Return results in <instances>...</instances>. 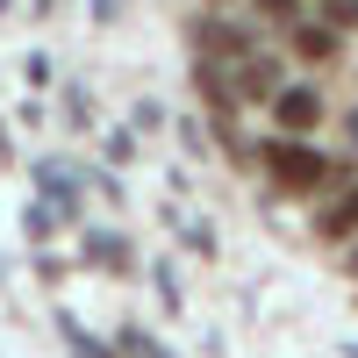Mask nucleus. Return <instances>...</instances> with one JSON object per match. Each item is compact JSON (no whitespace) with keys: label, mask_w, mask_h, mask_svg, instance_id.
Returning a JSON list of instances; mask_svg holds the SVG:
<instances>
[{"label":"nucleus","mask_w":358,"mask_h":358,"mask_svg":"<svg viewBox=\"0 0 358 358\" xmlns=\"http://www.w3.org/2000/svg\"><path fill=\"white\" fill-rule=\"evenodd\" d=\"M280 86H287V65H280V50H265V43H258L251 57H236V65H229V94H236V108H265Z\"/></svg>","instance_id":"nucleus-3"},{"label":"nucleus","mask_w":358,"mask_h":358,"mask_svg":"<svg viewBox=\"0 0 358 358\" xmlns=\"http://www.w3.org/2000/svg\"><path fill=\"white\" fill-rule=\"evenodd\" d=\"M258 165H265V179H273L280 194H294V201H308V194H322V187H351V179H358V165L315 151V136H287V129H273V136L258 143Z\"/></svg>","instance_id":"nucleus-1"},{"label":"nucleus","mask_w":358,"mask_h":358,"mask_svg":"<svg viewBox=\"0 0 358 358\" xmlns=\"http://www.w3.org/2000/svg\"><path fill=\"white\" fill-rule=\"evenodd\" d=\"M187 36H194V57H215V65H236V57H251V50H258V29H251V22H236L229 8H201Z\"/></svg>","instance_id":"nucleus-2"},{"label":"nucleus","mask_w":358,"mask_h":358,"mask_svg":"<svg viewBox=\"0 0 358 358\" xmlns=\"http://www.w3.org/2000/svg\"><path fill=\"white\" fill-rule=\"evenodd\" d=\"M315 236H322V244H351V236H358V179L315 215Z\"/></svg>","instance_id":"nucleus-6"},{"label":"nucleus","mask_w":358,"mask_h":358,"mask_svg":"<svg viewBox=\"0 0 358 358\" xmlns=\"http://www.w3.org/2000/svg\"><path fill=\"white\" fill-rule=\"evenodd\" d=\"M265 108H273V129H287V136H315L322 115H330L322 108V86H308V79H287Z\"/></svg>","instance_id":"nucleus-4"},{"label":"nucleus","mask_w":358,"mask_h":358,"mask_svg":"<svg viewBox=\"0 0 358 358\" xmlns=\"http://www.w3.org/2000/svg\"><path fill=\"white\" fill-rule=\"evenodd\" d=\"M201 8H236V0H201Z\"/></svg>","instance_id":"nucleus-9"},{"label":"nucleus","mask_w":358,"mask_h":358,"mask_svg":"<svg viewBox=\"0 0 358 358\" xmlns=\"http://www.w3.org/2000/svg\"><path fill=\"white\" fill-rule=\"evenodd\" d=\"M258 8V22H273V29H294L301 22V0H251Z\"/></svg>","instance_id":"nucleus-7"},{"label":"nucleus","mask_w":358,"mask_h":358,"mask_svg":"<svg viewBox=\"0 0 358 358\" xmlns=\"http://www.w3.org/2000/svg\"><path fill=\"white\" fill-rule=\"evenodd\" d=\"M322 22H330L337 36H358V0H322Z\"/></svg>","instance_id":"nucleus-8"},{"label":"nucleus","mask_w":358,"mask_h":358,"mask_svg":"<svg viewBox=\"0 0 358 358\" xmlns=\"http://www.w3.org/2000/svg\"><path fill=\"white\" fill-rule=\"evenodd\" d=\"M280 36H287V50L301 57V65H337V57H344V36H337V29L322 22V15H315V22L301 15L294 29H280Z\"/></svg>","instance_id":"nucleus-5"}]
</instances>
